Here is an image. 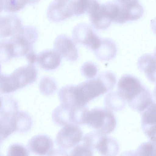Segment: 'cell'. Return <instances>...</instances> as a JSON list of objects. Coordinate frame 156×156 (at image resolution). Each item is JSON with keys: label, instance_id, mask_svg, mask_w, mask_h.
<instances>
[{"label": "cell", "instance_id": "1f68e13d", "mask_svg": "<svg viewBox=\"0 0 156 156\" xmlns=\"http://www.w3.org/2000/svg\"><path fill=\"white\" fill-rule=\"evenodd\" d=\"M3 9V5L2 0H0V12Z\"/></svg>", "mask_w": 156, "mask_h": 156}, {"label": "cell", "instance_id": "277c9868", "mask_svg": "<svg viewBox=\"0 0 156 156\" xmlns=\"http://www.w3.org/2000/svg\"><path fill=\"white\" fill-rule=\"evenodd\" d=\"M88 111L86 106H72L61 103L53 111L52 119L55 124L60 126L85 124Z\"/></svg>", "mask_w": 156, "mask_h": 156}, {"label": "cell", "instance_id": "8fae6325", "mask_svg": "<svg viewBox=\"0 0 156 156\" xmlns=\"http://www.w3.org/2000/svg\"><path fill=\"white\" fill-rule=\"evenodd\" d=\"M47 16L51 21L59 22L74 15L73 0H54L49 5Z\"/></svg>", "mask_w": 156, "mask_h": 156}, {"label": "cell", "instance_id": "4316f807", "mask_svg": "<svg viewBox=\"0 0 156 156\" xmlns=\"http://www.w3.org/2000/svg\"><path fill=\"white\" fill-rule=\"evenodd\" d=\"M82 74L86 77L91 79L94 77L98 72L96 65L91 62H86L82 66L80 69Z\"/></svg>", "mask_w": 156, "mask_h": 156}, {"label": "cell", "instance_id": "4fadbf2b", "mask_svg": "<svg viewBox=\"0 0 156 156\" xmlns=\"http://www.w3.org/2000/svg\"><path fill=\"white\" fill-rule=\"evenodd\" d=\"M140 112L141 115V127L144 133L151 141L155 142V103L152 101Z\"/></svg>", "mask_w": 156, "mask_h": 156}, {"label": "cell", "instance_id": "603a6c76", "mask_svg": "<svg viewBox=\"0 0 156 156\" xmlns=\"http://www.w3.org/2000/svg\"><path fill=\"white\" fill-rule=\"evenodd\" d=\"M126 102L117 92H112L105 96L104 103L107 108L114 111H119L125 107Z\"/></svg>", "mask_w": 156, "mask_h": 156}, {"label": "cell", "instance_id": "ffe728a7", "mask_svg": "<svg viewBox=\"0 0 156 156\" xmlns=\"http://www.w3.org/2000/svg\"><path fill=\"white\" fill-rule=\"evenodd\" d=\"M97 57L102 60H108L113 58L116 53L115 45L111 40L108 39H101V44L94 51Z\"/></svg>", "mask_w": 156, "mask_h": 156}, {"label": "cell", "instance_id": "f546056e", "mask_svg": "<svg viewBox=\"0 0 156 156\" xmlns=\"http://www.w3.org/2000/svg\"><path fill=\"white\" fill-rule=\"evenodd\" d=\"M25 56L26 59L30 64H34L37 61V55L33 49L28 52Z\"/></svg>", "mask_w": 156, "mask_h": 156}, {"label": "cell", "instance_id": "5bb4252c", "mask_svg": "<svg viewBox=\"0 0 156 156\" xmlns=\"http://www.w3.org/2000/svg\"><path fill=\"white\" fill-rule=\"evenodd\" d=\"M53 142L48 136L39 134L29 140L28 147L32 153L41 156L51 155L53 151Z\"/></svg>", "mask_w": 156, "mask_h": 156}, {"label": "cell", "instance_id": "3957f363", "mask_svg": "<svg viewBox=\"0 0 156 156\" xmlns=\"http://www.w3.org/2000/svg\"><path fill=\"white\" fill-rule=\"evenodd\" d=\"M37 71L32 64L20 68L9 76H2L0 79V89L4 93L13 92L31 84L37 80Z\"/></svg>", "mask_w": 156, "mask_h": 156}, {"label": "cell", "instance_id": "2e32d148", "mask_svg": "<svg viewBox=\"0 0 156 156\" xmlns=\"http://www.w3.org/2000/svg\"><path fill=\"white\" fill-rule=\"evenodd\" d=\"M21 24L20 20L16 15L0 16V37L15 35L21 27Z\"/></svg>", "mask_w": 156, "mask_h": 156}, {"label": "cell", "instance_id": "ac0fdd59", "mask_svg": "<svg viewBox=\"0 0 156 156\" xmlns=\"http://www.w3.org/2000/svg\"><path fill=\"white\" fill-rule=\"evenodd\" d=\"M138 67L145 73L148 79L153 82L155 81V58L153 55H143L138 61Z\"/></svg>", "mask_w": 156, "mask_h": 156}, {"label": "cell", "instance_id": "7402d4cb", "mask_svg": "<svg viewBox=\"0 0 156 156\" xmlns=\"http://www.w3.org/2000/svg\"><path fill=\"white\" fill-rule=\"evenodd\" d=\"M13 117L15 126L16 131L25 132L29 130L32 124L30 116L24 112H16L13 114Z\"/></svg>", "mask_w": 156, "mask_h": 156}, {"label": "cell", "instance_id": "7c38bea8", "mask_svg": "<svg viewBox=\"0 0 156 156\" xmlns=\"http://www.w3.org/2000/svg\"><path fill=\"white\" fill-rule=\"evenodd\" d=\"M54 47L61 56L69 61H75L78 58V52L75 43L66 35L58 36L55 40Z\"/></svg>", "mask_w": 156, "mask_h": 156}, {"label": "cell", "instance_id": "d4e9b609", "mask_svg": "<svg viewBox=\"0 0 156 156\" xmlns=\"http://www.w3.org/2000/svg\"><path fill=\"white\" fill-rule=\"evenodd\" d=\"M3 9L6 12H14L22 9L27 4L28 0H2Z\"/></svg>", "mask_w": 156, "mask_h": 156}, {"label": "cell", "instance_id": "d6a6232c", "mask_svg": "<svg viewBox=\"0 0 156 156\" xmlns=\"http://www.w3.org/2000/svg\"><path fill=\"white\" fill-rule=\"evenodd\" d=\"M2 102L1 101V100L0 99V109L2 106Z\"/></svg>", "mask_w": 156, "mask_h": 156}, {"label": "cell", "instance_id": "6da1fadb", "mask_svg": "<svg viewBox=\"0 0 156 156\" xmlns=\"http://www.w3.org/2000/svg\"><path fill=\"white\" fill-rule=\"evenodd\" d=\"M117 92L133 110L140 112L152 101L151 93L134 76L126 74L119 80Z\"/></svg>", "mask_w": 156, "mask_h": 156}, {"label": "cell", "instance_id": "9a60e30c", "mask_svg": "<svg viewBox=\"0 0 156 156\" xmlns=\"http://www.w3.org/2000/svg\"><path fill=\"white\" fill-rule=\"evenodd\" d=\"M118 4L119 11L116 20L117 23L122 24L129 21L138 20L144 13V8L138 1L127 5Z\"/></svg>", "mask_w": 156, "mask_h": 156}, {"label": "cell", "instance_id": "83f0119b", "mask_svg": "<svg viewBox=\"0 0 156 156\" xmlns=\"http://www.w3.org/2000/svg\"><path fill=\"white\" fill-rule=\"evenodd\" d=\"M93 151L84 144L77 145L70 152L72 156H93Z\"/></svg>", "mask_w": 156, "mask_h": 156}, {"label": "cell", "instance_id": "e0dca14e", "mask_svg": "<svg viewBox=\"0 0 156 156\" xmlns=\"http://www.w3.org/2000/svg\"><path fill=\"white\" fill-rule=\"evenodd\" d=\"M40 66L46 70H53L60 65L61 58L60 55L51 49L42 51L37 55V61Z\"/></svg>", "mask_w": 156, "mask_h": 156}, {"label": "cell", "instance_id": "7a4b0ae2", "mask_svg": "<svg viewBox=\"0 0 156 156\" xmlns=\"http://www.w3.org/2000/svg\"><path fill=\"white\" fill-rule=\"evenodd\" d=\"M116 82L115 77L109 71L101 73L96 78L74 86L76 104L85 106L91 100L112 90Z\"/></svg>", "mask_w": 156, "mask_h": 156}, {"label": "cell", "instance_id": "836d02e7", "mask_svg": "<svg viewBox=\"0 0 156 156\" xmlns=\"http://www.w3.org/2000/svg\"><path fill=\"white\" fill-rule=\"evenodd\" d=\"M0 142H1V141H0Z\"/></svg>", "mask_w": 156, "mask_h": 156}, {"label": "cell", "instance_id": "ba28073f", "mask_svg": "<svg viewBox=\"0 0 156 156\" xmlns=\"http://www.w3.org/2000/svg\"><path fill=\"white\" fill-rule=\"evenodd\" d=\"M118 11V5L117 3L109 2L100 4L88 15L92 26L96 29H106L115 20Z\"/></svg>", "mask_w": 156, "mask_h": 156}, {"label": "cell", "instance_id": "52a82bcc", "mask_svg": "<svg viewBox=\"0 0 156 156\" xmlns=\"http://www.w3.org/2000/svg\"><path fill=\"white\" fill-rule=\"evenodd\" d=\"M83 143L94 152L101 155L115 156L119 151V145L113 138L97 131L90 132L83 137Z\"/></svg>", "mask_w": 156, "mask_h": 156}, {"label": "cell", "instance_id": "8992f818", "mask_svg": "<svg viewBox=\"0 0 156 156\" xmlns=\"http://www.w3.org/2000/svg\"><path fill=\"white\" fill-rule=\"evenodd\" d=\"M37 29L31 26L21 27L8 41L14 57L25 56L33 50V45L37 39Z\"/></svg>", "mask_w": 156, "mask_h": 156}, {"label": "cell", "instance_id": "5b68a950", "mask_svg": "<svg viewBox=\"0 0 156 156\" xmlns=\"http://www.w3.org/2000/svg\"><path fill=\"white\" fill-rule=\"evenodd\" d=\"M86 124L96 131L107 135L114 131L116 122L112 110L107 107H97L89 110Z\"/></svg>", "mask_w": 156, "mask_h": 156}, {"label": "cell", "instance_id": "484cf974", "mask_svg": "<svg viewBox=\"0 0 156 156\" xmlns=\"http://www.w3.org/2000/svg\"><path fill=\"white\" fill-rule=\"evenodd\" d=\"M155 144V142L151 140L150 141L142 143L138 146L134 152V155H155L156 153Z\"/></svg>", "mask_w": 156, "mask_h": 156}, {"label": "cell", "instance_id": "4dcf8cb0", "mask_svg": "<svg viewBox=\"0 0 156 156\" xmlns=\"http://www.w3.org/2000/svg\"><path fill=\"white\" fill-rule=\"evenodd\" d=\"M117 3L121 5H127L138 1V0H115Z\"/></svg>", "mask_w": 156, "mask_h": 156}, {"label": "cell", "instance_id": "30bf717a", "mask_svg": "<svg viewBox=\"0 0 156 156\" xmlns=\"http://www.w3.org/2000/svg\"><path fill=\"white\" fill-rule=\"evenodd\" d=\"M83 136V132L79 126H65L57 134L56 143L62 150L70 149L78 144L82 140Z\"/></svg>", "mask_w": 156, "mask_h": 156}, {"label": "cell", "instance_id": "cb8c5ba5", "mask_svg": "<svg viewBox=\"0 0 156 156\" xmlns=\"http://www.w3.org/2000/svg\"><path fill=\"white\" fill-rule=\"evenodd\" d=\"M57 88L56 84L54 80L48 76L43 77L39 84L40 91L45 96L52 94L56 91Z\"/></svg>", "mask_w": 156, "mask_h": 156}, {"label": "cell", "instance_id": "d6986e66", "mask_svg": "<svg viewBox=\"0 0 156 156\" xmlns=\"http://www.w3.org/2000/svg\"><path fill=\"white\" fill-rule=\"evenodd\" d=\"M14 113L2 112L0 115V141H2L16 131L13 117Z\"/></svg>", "mask_w": 156, "mask_h": 156}, {"label": "cell", "instance_id": "f1b7e54d", "mask_svg": "<svg viewBox=\"0 0 156 156\" xmlns=\"http://www.w3.org/2000/svg\"><path fill=\"white\" fill-rule=\"evenodd\" d=\"M8 155L11 156H27L29 153L27 149L22 145L14 144L10 146L9 149Z\"/></svg>", "mask_w": 156, "mask_h": 156}, {"label": "cell", "instance_id": "44dd1931", "mask_svg": "<svg viewBox=\"0 0 156 156\" xmlns=\"http://www.w3.org/2000/svg\"><path fill=\"white\" fill-rule=\"evenodd\" d=\"M73 4L74 15L77 16L88 15L100 4L97 0H73Z\"/></svg>", "mask_w": 156, "mask_h": 156}, {"label": "cell", "instance_id": "9c48e42d", "mask_svg": "<svg viewBox=\"0 0 156 156\" xmlns=\"http://www.w3.org/2000/svg\"><path fill=\"white\" fill-rule=\"evenodd\" d=\"M72 37L77 43L84 45L94 51L98 48L101 42V39L91 27L85 23H79L74 27Z\"/></svg>", "mask_w": 156, "mask_h": 156}]
</instances>
